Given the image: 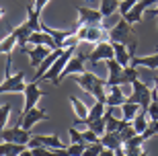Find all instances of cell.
<instances>
[{"instance_id": "obj_38", "label": "cell", "mask_w": 158, "mask_h": 156, "mask_svg": "<svg viewBox=\"0 0 158 156\" xmlns=\"http://www.w3.org/2000/svg\"><path fill=\"white\" fill-rule=\"evenodd\" d=\"M135 2H138V0H121V2H119V12H121V17H125V15L134 8Z\"/></svg>"}, {"instance_id": "obj_16", "label": "cell", "mask_w": 158, "mask_h": 156, "mask_svg": "<svg viewBox=\"0 0 158 156\" xmlns=\"http://www.w3.org/2000/svg\"><path fill=\"white\" fill-rule=\"evenodd\" d=\"M78 15H80V23H86V25H101L103 23V15L101 11H94V8H86V6H78L76 8Z\"/></svg>"}, {"instance_id": "obj_27", "label": "cell", "mask_w": 158, "mask_h": 156, "mask_svg": "<svg viewBox=\"0 0 158 156\" xmlns=\"http://www.w3.org/2000/svg\"><path fill=\"white\" fill-rule=\"evenodd\" d=\"M148 123H150V119H148V113H138V115L131 119V125H134V129L138 133H144L146 132V127H148Z\"/></svg>"}, {"instance_id": "obj_6", "label": "cell", "mask_w": 158, "mask_h": 156, "mask_svg": "<svg viewBox=\"0 0 158 156\" xmlns=\"http://www.w3.org/2000/svg\"><path fill=\"white\" fill-rule=\"evenodd\" d=\"M0 138H2V142H12V144H23L27 146L29 144V140H31V132H27L25 127H21L17 123L15 127H10V129H2L0 132Z\"/></svg>"}, {"instance_id": "obj_9", "label": "cell", "mask_w": 158, "mask_h": 156, "mask_svg": "<svg viewBox=\"0 0 158 156\" xmlns=\"http://www.w3.org/2000/svg\"><path fill=\"white\" fill-rule=\"evenodd\" d=\"M29 148H35V146H45V148H52V150H66L68 146L62 144V140H60L58 133H49V136H31L29 140Z\"/></svg>"}, {"instance_id": "obj_17", "label": "cell", "mask_w": 158, "mask_h": 156, "mask_svg": "<svg viewBox=\"0 0 158 156\" xmlns=\"http://www.w3.org/2000/svg\"><path fill=\"white\" fill-rule=\"evenodd\" d=\"M125 103V97H123L121 84H115V86H107V107H121Z\"/></svg>"}, {"instance_id": "obj_25", "label": "cell", "mask_w": 158, "mask_h": 156, "mask_svg": "<svg viewBox=\"0 0 158 156\" xmlns=\"http://www.w3.org/2000/svg\"><path fill=\"white\" fill-rule=\"evenodd\" d=\"M41 15L35 11V6L33 4H27V23L31 25V29L33 31H41Z\"/></svg>"}, {"instance_id": "obj_42", "label": "cell", "mask_w": 158, "mask_h": 156, "mask_svg": "<svg viewBox=\"0 0 158 156\" xmlns=\"http://www.w3.org/2000/svg\"><path fill=\"white\" fill-rule=\"evenodd\" d=\"M99 156H117V154H115V150H109V148H103V152H101Z\"/></svg>"}, {"instance_id": "obj_45", "label": "cell", "mask_w": 158, "mask_h": 156, "mask_svg": "<svg viewBox=\"0 0 158 156\" xmlns=\"http://www.w3.org/2000/svg\"><path fill=\"white\" fill-rule=\"evenodd\" d=\"M156 49H158V45H156Z\"/></svg>"}, {"instance_id": "obj_35", "label": "cell", "mask_w": 158, "mask_h": 156, "mask_svg": "<svg viewBox=\"0 0 158 156\" xmlns=\"http://www.w3.org/2000/svg\"><path fill=\"white\" fill-rule=\"evenodd\" d=\"M88 129H93L94 133H97V136H103V133L107 132V125H105V119H97V121H93L90 123V125H88Z\"/></svg>"}, {"instance_id": "obj_5", "label": "cell", "mask_w": 158, "mask_h": 156, "mask_svg": "<svg viewBox=\"0 0 158 156\" xmlns=\"http://www.w3.org/2000/svg\"><path fill=\"white\" fill-rule=\"evenodd\" d=\"M113 56H115V52H113V43L111 41H99V43L93 47V52H88L86 62L88 64L107 62V60H111Z\"/></svg>"}, {"instance_id": "obj_3", "label": "cell", "mask_w": 158, "mask_h": 156, "mask_svg": "<svg viewBox=\"0 0 158 156\" xmlns=\"http://www.w3.org/2000/svg\"><path fill=\"white\" fill-rule=\"evenodd\" d=\"M74 53H76V47H66L64 52L60 53V58L52 64V68L43 74V80H49L52 84L58 86V84H60V74H62V70L66 68V64L70 62V58L74 56Z\"/></svg>"}, {"instance_id": "obj_20", "label": "cell", "mask_w": 158, "mask_h": 156, "mask_svg": "<svg viewBox=\"0 0 158 156\" xmlns=\"http://www.w3.org/2000/svg\"><path fill=\"white\" fill-rule=\"evenodd\" d=\"M62 52H64V49H53V52L49 53V56H47V58L43 60V62H41V66L37 68V72H35V78H33V82H39L41 78H43V74H45L47 70L52 68V64L60 58V53H62Z\"/></svg>"}, {"instance_id": "obj_43", "label": "cell", "mask_w": 158, "mask_h": 156, "mask_svg": "<svg viewBox=\"0 0 158 156\" xmlns=\"http://www.w3.org/2000/svg\"><path fill=\"white\" fill-rule=\"evenodd\" d=\"M19 156H33V152H31V148L27 146V150H23V152H21Z\"/></svg>"}, {"instance_id": "obj_36", "label": "cell", "mask_w": 158, "mask_h": 156, "mask_svg": "<svg viewBox=\"0 0 158 156\" xmlns=\"http://www.w3.org/2000/svg\"><path fill=\"white\" fill-rule=\"evenodd\" d=\"M84 148H86V144H76V142H72L66 150H68V156H82L84 154Z\"/></svg>"}, {"instance_id": "obj_8", "label": "cell", "mask_w": 158, "mask_h": 156, "mask_svg": "<svg viewBox=\"0 0 158 156\" xmlns=\"http://www.w3.org/2000/svg\"><path fill=\"white\" fill-rule=\"evenodd\" d=\"M52 117L47 115L43 109H39V107H33L31 111H27V113H21V119H19V125L25 127L27 132H31L33 129V125H35L37 121H49Z\"/></svg>"}, {"instance_id": "obj_7", "label": "cell", "mask_w": 158, "mask_h": 156, "mask_svg": "<svg viewBox=\"0 0 158 156\" xmlns=\"http://www.w3.org/2000/svg\"><path fill=\"white\" fill-rule=\"evenodd\" d=\"M25 74L23 72H17L12 76H4V80L0 84V97L6 93H25Z\"/></svg>"}, {"instance_id": "obj_40", "label": "cell", "mask_w": 158, "mask_h": 156, "mask_svg": "<svg viewBox=\"0 0 158 156\" xmlns=\"http://www.w3.org/2000/svg\"><path fill=\"white\" fill-rule=\"evenodd\" d=\"M146 113H148V119H150V121H156L158 119V101H152V103H150Z\"/></svg>"}, {"instance_id": "obj_4", "label": "cell", "mask_w": 158, "mask_h": 156, "mask_svg": "<svg viewBox=\"0 0 158 156\" xmlns=\"http://www.w3.org/2000/svg\"><path fill=\"white\" fill-rule=\"evenodd\" d=\"M131 39H135V37H134V31H131V25H129L125 19H121V21L109 31V41H113V43H125V45H129Z\"/></svg>"}, {"instance_id": "obj_12", "label": "cell", "mask_w": 158, "mask_h": 156, "mask_svg": "<svg viewBox=\"0 0 158 156\" xmlns=\"http://www.w3.org/2000/svg\"><path fill=\"white\" fill-rule=\"evenodd\" d=\"M107 70H109V80L107 86H115V84H125V76H123V66L115 58L107 60Z\"/></svg>"}, {"instance_id": "obj_30", "label": "cell", "mask_w": 158, "mask_h": 156, "mask_svg": "<svg viewBox=\"0 0 158 156\" xmlns=\"http://www.w3.org/2000/svg\"><path fill=\"white\" fill-rule=\"evenodd\" d=\"M70 103H72V107H74V113L78 115V119H86V115H88V107L84 103H82L80 99H76L74 95L70 97Z\"/></svg>"}, {"instance_id": "obj_18", "label": "cell", "mask_w": 158, "mask_h": 156, "mask_svg": "<svg viewBox=\"0 0 158 156\" xmlns=\"http://www.w3.org/2000/svg\"><path fill=\"white\" fill-rule=\"evenodd\" d=\"M29 43L31 45H45V47H49V49H60V47L56 45L53 37L49 33H45V31H35V33H31Z\"/></svg>"}, {"instance_id": "obj_34", "label": "cell", "mask_w": 158, "mask_h": 156, "mask_svg": "<svg viewBox=\"0 0 158 156\" xmlns=\"http://www.w3.org/2000/svg\"><path fill=\"white\" fill-rule=\"evenodd\" d=\"M10 105H0V132L6 127V121H8V115H10Z\"/></svg>"}, {"instance_id": "obj_32", "label": "cell", "mask_w": 158, "mask_h": 156, "mask_svg": "<svg viewBox=\"0 0 158 156\" xmlns=\"http://www.w3.org/2000/svg\"><path fill=\"white\" fill-rule=\"evenodd\" d=\"M103 119H105L107 132H117V129H119V123H121V119H117V117L113 115V113L105 111V115H103Z\"/></svg>"}, {"instance_id": "obj_14", "label": "cell", "mask_w": 158, "mask_h": 156, "mask_svg": "<svg viewBox=\"0 0 158 156\" xmlns=\"http://www.w3.org/2000/svg\"><path fill=\"white\" fill-rule=\"evenodd\" d=\"M105 111H107V105H105V103H101V101H94L93 107L88 109L86 119H76V125H86V127H88L93 121H97V119H103Z\"/></svg>"}, {"instance_id": "obj_39", "label": "cell", "mask_w": 158, "mask_h": 156, "mask_svg": "<svg viewBox=\"0 0 158 156\" xmlns=\"http://www.w3.org/2000/svg\"><path fill=\"white\" fill-rule=\"evenodd\" d=\"M68 133H70L72 142H76V144H86V142H84V138H82V132H80V129H76V127H70V129H68Z\"/></svg>"}, {"instance_id": "obj_23", "label": "cell", "mask_w": 158, "mask_h": 156, "mask_svg": "<svg viewBox=\"0 0 158 156\" xmlns=\"http://www.w3.org/2000/svg\"><path fill=\"white\" fill-rule=\"evenodd\" d=\"M17 45H19V39H17V35H15V31H10L4 39L0 41V56H10V52Z\"/></svg>"}, {"instance_id": "obj_26", "label": "cell", "mask_w": 158, "mask_h": 156, "mask_svg": "<svg viewBox=\"0 0 158 156\" xmlns=\"http://www.w3.org/2000/svg\"><path fill=\"white\" fill-rule=\"evenodd\" d=\"M105 31L101 29V25H88V31H86V43H99V41H105L103 39Z\"/></svg>"}, {"instance_id": "obj_19", "label": "cell", "mask_w": 158, "mask_h": 156, "mask_svg": "<svg viewBox=\"0 0 158 156\" xmlns=\"http://www.w3.org/2000/svg\"><path fill=\"white\" fill-rule=\"evenodd\" d=\"M129 66H134V68L144 66V68H150V70H158V52L152 53V56H142V58L135 56V58H131Z\"/></svg>"}, {"instance_id": "obj_29", "label": "cell", "mask_w": 158, "mask_h": 156, "mask_svg": "<svg viewBox=\"0 0 158 156\" xmlns=\"http://www.w3.org/2000/svg\"><path fill=\"white\" fill-rule=\"evenodd\" d=\"M119 2L121 0H101V15L103 17H111L115 11H119Z\"/></svg>"}, {"instance_id": "obj_11", "label": "cell", "mask_w": 158, "mask_h": 156, "mask_svg": "<svg viewBox=\"0 0 158 156\" xmlns=\"http://www.w3.org/2000/svg\"><path fill=\"white\" fill-rule=\"evenodd\" d=\"M154 4H158V0H138V2H135V6H134V8H131V11H129L123 19H125L129 25L140 23V21H142V15H144V12H146L150 6H154Z\"/></svg>"}, {"instance_id": "obj_10", "label": "cell", "mask_w": 158, "mask_h": 156, "mask_svg": "<svg viewBox=\"0 0 158 156\" xmlns=\"http://www.w3.org/2000/svg\"><path fill=\"white\" fill-rule=\"evenodd\" d=\"M23 95H25V107H23V111H21V113L31 111L37 105V101H39V99L45 97V93H43V91L37 86V82H33V80L27 82V86H25V93Z\"/></svg>"}, {"instance_id": "obj_41", "label": "cell", "mask_w": 158, "mask_h": 156, "mask_svg": "<svg viewBox=\"0 0 158 156\" xmlns=\"http://www.w3.org/2000/svg\"><path fill=\"white\" fill-rule=\"evenodd\" d=\"M82 138H84V142H86V144H93V142H99V140H101L99 136H97L93 129H88V127L82 132Z\"/></svg>"}, {"instance_id": "obj_37", "label": "cell", "mask_w": 158, "mask_h": 156, "mask_svg": "<svg viewBox=\"0 0 158 156\" xmlns=\"http://www.w3.org/2000/svg\"><path fill=\"white\" fill-rule=\"evenodd\" d=\"M156 133H158V119H156V121H150V123H148L146 132L142 133V138H144V140H150L152 136H156Z\"/></svg>"}, {"instance_id": "obj_21", "label": "cell", "mask_w": 158, "mask_h": 156, "mask_svg": "<svg viewBox=\"0 0 158 156\" xmlns=\"http://www.w3.org/2000/svg\"><path fill=\"white\" fill-rule=\"evenodd\" d=\"M101 144L105 146V148H109V150H119V148H123V142H121L117 132H105L101 136Z\"/></svg>"}, {"instance_id": "obj_44", "label": "cell", "mask_w": 158, "mask_h": 156, "mask_svg": "<svg viewBox=\"0 0 158 156\" xmlns=\"http://www.w3.org/2000/svg\"><path fill=\"white\" fill-rule=\"evenodd\" d=\"M4 15H6V11L2 8V6H0V21H2V17H4Z\"/></svg>"}, {"instance_id": "obj_2", "label": "cell", "mask_w": 158, "mask_h": 156, "mask_svg": "<svg viewBox=\"0 0 158 156\" xmlns=\"http://www.w3.org/2000/svg\"><path fill=\"white\" fill-rule=\"evenodd\" d=\"M125 101L127 103H138L142 107V111L146 113L150 103H152V88L148 86V84H144V82H140V80H134L131 82V95Z\"/></svg>"}, {"instance_id": "obj_28", "label": "cell", "mask_w": 158, "mask_h": 156, "mask_svg": "<svg viewBox=\"0 0 158 156\" xmlns=\"http://www.w3.org/2000/svg\"><path fill=\"white\" fill-rule=\"evenodd\" d=\"M33 156H68V150H52V148H45V146H35L31 148Z\"/></svg>"}, {"instance_id": "obj_24", "label": "cell", "mask_w": 158, "mask_h": 156, "mask_svg": "<svg viewBox=\"0 0 158 156\" xmlns=\"http://www.w3.org/2000/svg\"><path fill=\"white\" fill-rule=\"evenodd\" d=\"M27 146L23 144H12V142H0V156H19Z\"/></svg>"}, {"instance_id": "obj_22", "label": "cell", "mask_w": 158, "mask_h": 156, "mask_svg": "<svg viewBox=\"0 0 158 156\" xmlns=\"http://www.w3.org/2000/svg\"><path fill=\"white\" fill-rule=\"evenodd\" d=\"M111 43H113V41H111ZM113 52H115V56H113V58L117 60L123 68H125V66H129L131 56H129V49H127V45H125V43H113Z\"/></svg>"}, {"instance_id": "obj_31", "label": "cell", "mask_w": 158, "mask_h": 156, "mask_svg": "<svg viewBox=\"0 0 158 156\" xmlns=\"http://www.w3.org/2000/svg\"><path fill=\"white\" fill-rule=\"evenodd\" d=\"M138 109H140V105L138 103H125L121 105V111H123V119H127V121H131L135 115H138Z\"/></svg>"}, {"instance_id": "obj_1", "label": "cell", "mask_w": 158, "mask_h": 156, "mask_svg": "<svg viewBox=\"0 0 158 156\" xmlns=\"http://www.w3.org/2000/svg\"><path fill=\"white\" fill-rule=\"evenodd\" d=\"M76 82L82 91H86L88 95H93L94 101H101L105 103L107 101V80H103L101 76L93 74L90 70L82 72V74H76Z\"/></svg>"}, {"instance_id": "obj_15", "label": "cell", "mask_w": 158, "mask_h": 156, "mask_svg": "<svg viewBox=\"0 0 158 156\" xmlns=\"http://www.w3.org/2000/svg\"><path fill=\"white\" fill-rule=\"evenodd\" d=\"M15 35H17V39H19V49L21 52H27V45H29V37H31V33H35V31L31 29V25L25 21V23H21L19 27H15Z\"/></svg>"}, {"instance_id": "obj_13", "label": "cell", "mask_w": 158, "mask_h": 156, "mask_svg": "<svg viewBox=\"0 0 158 156\" xmlns=\"http://www.w3.org/2000/svg\"><path fill=\"white\" fill-rule=\"evenodd\" d=\"M53 49H49V47H45V45H27V52H25V56H29V60H31V66L33 68H39L41 66V62L52 53Z\"/></svg>"}, {"instance_id": "obj_33", "label": "cell", "mask_w": 158, "mask_h": 156, "mask_svg": "<svg viewBox=\"0 0 158 156\" xmlns=\"http://www.w3.org/2000/svg\"><path fill=\"white\" fill-rule=\"evenodd\" d=\"M103 148H105V146L101 144V140H99V142H93V144H86L84 154H82V156H99L101 152H103Z\"/></svg>"}]
</instances>
